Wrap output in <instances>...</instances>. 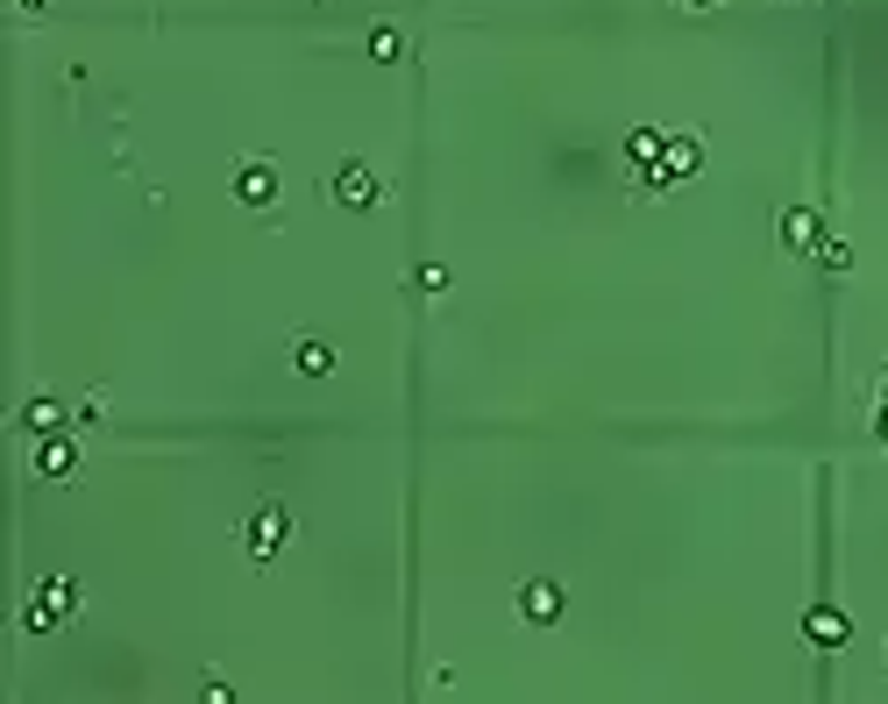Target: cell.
<instances>
[{"label":"cell","instance_id":"6da1fadb","mask_svg":"<svg viewBox=\"0 0 888 704\" xmlns=\"http://www.w3.org/2000/svg\"><path fill=\"white\" fill-rule=\"evenodd\" d=\"M79 619V583L71 577H43L36 583V605H29V634H57V626Z\"/></svg>","mask_w":888,"mask_h":704},{"label":"cell","instance_id":"7a4b0ae2","mask_svg":"<svg viewBox=\"0 0 888 704\" xmlns=\"http://www.w3.org/2000/svg\"><path fill=\"white\" fill-rule=\"evenodd\" d=\"M243 548H249L256 562L284 556V548H292V513H284V505H256L249 527H243Z\"/></svg>","mask_w":888,"mask_h":704},{"label":"cell","instance_id":"3957f363","mask_svg":"<svg viewBox=\"0 0 888 704\" xmlns=\"http://www.w3.org/2000/svg\"><path fill=\"white\" fill-rule=\"evenodd\" d=\"M697 164H704V143L697 136H668V143H661V157H654V171H647L640 178V186H683V178H697Z\"/></svg>","mask_w":888,"mask_h":704},{"label":"cell","instance_id":"277c9868","mask_svg":"<svg viewBox=\"0 0 888 704\" xmlns=\"http://www.w3.org/2000/svg\"><path fill=\"white\" fill-rule=\"evenodd\" d=\"M327 200H335V206H378L384 186H378V171H370V164H341V171L327 178Z\"/></svg>","mask_w":888,"mask_h":704},{"label":"cell","instance_id":"5b68a950","mask_svg":"<svg viewBox=\"0 0 888 704\" xmlns=\"http://www.w3.org/2000/svg\"><path fill=\"white\" fill-rule=\"evenodd\" d=\"M235 200H243V206H270V200H278V164H270V157H243V164H235Z\"/></svg>","mask_w":888,"mask_h":704},{"label":"cell","instance_id":"8992f818","mask_svg":"<svg viewBox=\"0 0 888 704\" xmlns=\"http://www.w3.org/2000/svg\"><path fill=\"white\" fill-rule=\"evenodd\" d=\"M519 619L526 626H554V619H562V583H548V577L519 583Z\"/></svg>","mask_w":888,"mask_h":704},{"label":"cell","instance_id":"52a82bcc","mask_svg":"<svg viewBox=\"0 0 888 704\" xmlns=\"http://www.w3.org/2000/svg\"><path fill=\"white\" fill-rule=\"evenodd\" d=\"M818 243H824V221L810 206H789L782 214V249H818Z\"/></svg>","mask_w":888,"mask_h":704},{"label":"cell","instance_id":"ba28073f","mask_svg":"<svg viewBox=\"0 0 888 704\" xmlns=\"http://www.w3.org/2000/svg\"><path fill=\"white\" fill-rule=\"evenodd\" d=\"M79 470V448L65 442V434H43L36 442V477H71Z\"/></svg>","mask_w":888,"mask_h":704},{"label":"cell","instance_id":"9c48e42d","mask_svg":"<svg viewBox=\"0 0 888 704\" xmlns=\"http://www.w3.org/2000/svg\"><path fill=\"white\" fill-rule=\"evenodd\" d=\"M292 364H299V378H327V370H335V342L299 335V342H292Z\"/></svg>","mask_w":888,"mask_h":704},{"label":"cell","instance_id":"30bf717a","mask_svg":"<svg viewBox=\"0 0 888 704\" xmlns=\"http://www.w3.org/2000/svg\"><path fill=\"white\" fill-rule=\"evenodd\" d=\"M803 634L818 640V648H839V640H846V612H839V605H810L803 612Z\"/></svg>","mask_w":888,"mask_h":704},{"label":"cell","instance_id":"8fae6325","mask_svg":"<svg viewBox=\"0 0 888 704\" xmlns=\"http://www.w3.org/2000/svg\"><path fill=\"white\" fill-rule=\"evenodd\" d=\"M22 427H29V434H57V427H65V399L36 392V399L22 406Z\"/></svg>","mask_w":888,"mask_h":704},{"label":"cell","instance_id":"7c38bea8","mask_svg":"<svg viewBox=\"0 0 888 704\" xmlns=\"http://www.w3.org/2000/svg\"><path fill=\"white\" fill-rule=\"evenodd\" d=\"M661 143H668L661 128H633V136H626V164L647 178V171H654V157H661Z\"/></svg>","mask_w":888,"mask_h":704},{"label":"cell","instance_id":"4fadbf2b","mask_svg":"<svg viewBox=\"0 0 888 704\" xmlns=\"http://www.w3.org/2000/svg\"><path fill=\"white\" fill-rule=\"evenodd\" d=\"M370 57H378V65H398V57H405V36H398V29H370Z\"/></svg>","mask_w":888,"mask_h":704},{"label":"cell","instance_id":"5bb4252c","mask_svg":"<svg viewBox=\"0 0 888 704\" xmlns=\"http://www.w3.org/2000/svg\"><path fill=\"white\" fill-rule=\"evenodd\" d=\"M818 264H824V271H846V264H853V249L839 243V235H824V243H818Z\"/></svg>","mask_w":888,"mask_h":704},{"label":"cell","instance_id":"9a60e30c","mask_svg":"<svg viewBox=\"0 0 888 704\" xmlns=\"http://www.w3.org/2000/svg\"><path fill=\"white\" fill-rule=\"evenodd\" d=\"M413 284H419V292H427V299H441V292H448V271H441V264H427V271H419Z\"/></svg>","mask_w":888,"mask_h":704},{"label":"cell","instance_id":"2e32d148","mask_svg":"<svg viewBox=\"0 0 888 704\" xmlns=\"http://www.w3.org/2000/svg\"><path fill=\"white\" fill-rule=\"evenodd\" d=\"M200 697H206V704H228V697H235V683H221V677H206V683H200Z\"/></svg>","mask_w":888,"mask_h":704},{"label":"cell","instance_id":"e0dca14e","mask_svg":"<svg viewBox=\"0 0 888 704\" xmlns=\"http://www.w3.org/2000/svg\"><path fill=\"white\" fill-rule=\"evenodd\" d=\"M675 8H697L704 14V8H718V0H675Z\"/></svg>","mask_w":888,"mask_h":704},{"label":"cell","instance_id":"ac0fdd59","mask_svg":"<svg viewBox=\"0 0 888 704\" xmlns=\"http://www.w3.org/2000/svg\"><path fill=\"white\" fill-rule=\"evenodd\" d=\"M875 434H881V442H888V399H881V421H875Z\"/></svg>","mask_w":888,"mask_h":704},{"label":"cell","instance_id":"d6986e66","mask_svg":"<svg viewBox=\"0 0 888 704\" xmlns=\"http://www.w3.org/2000/svg\"><path fill=\"white\" fill-rule=\"evenodd\" d=\"M881 399H888V384H881Z\"/></svg>","mask_w":888,"mask_h":704}]
</instances>
